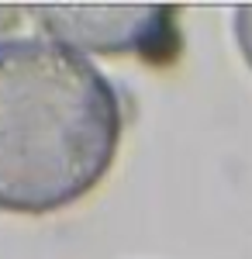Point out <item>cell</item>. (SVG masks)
Listing matches in <instances>:
<instances>
[{"label": "cell", "instance_id": "6da1fadb", "mask_svg": "<svg viewBox=\"0 0 252 259\" xmlns=\"http://www.w3.org/2000/svg\"><path fill=\"white\" fill-rule=\"evenodd\" d=\"M121 142V100L79 52L0 41V211L49 214L94 190Z\"/></svg>", "mask_w": 252, "mask_h": 259}, {"label": "cell", "instance_id": "277c9868", "mask_svg": "<svg viewBox=\"0 0 252 259\" xmlns=\"http://www.w3.org/2000/svg\"><path fill=\"white\" fill-rule=\"evenodd\" d=\"M18 14H21V7H4V4H0V31L14 28V24H18Z\"/></svg>", "mask_w": 252, "mask_h": 259}, {"label": "cell", "instance_id": "7a4b0ae2", "mask_svg": "<svg viewBox=\"0 0 252 259\" xmlns=\"http://www.w3.org/2000/svg\"><path fill=\"white\" fill-rule=\"evenodd\" d=\"M49 41L100 56H173V11L162 4H38L28 7Z\"/></svg>", "mask_w": 252, "mask_h": 259}, {"label": "cell", "instance_id": "3957f363", "mask_svg": "<svg viewBox=\"0 0 252 259\" xmlns=\"http://www.w3.org/2000/svg\"><path fill=\"white\" fill-rule=\"evenodd\" d=\"M235 38H238V49L245 62L252 66V4H242L235 11Z\"/></svg>", "mask_w": 252, "mask_h": 259}]
</instances>
